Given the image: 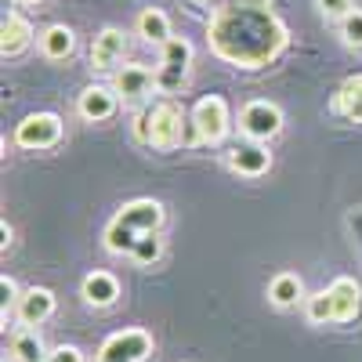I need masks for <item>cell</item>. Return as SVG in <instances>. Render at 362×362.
<instances>
[{
	"label": "cell",
	"instance_id": "3",
	"mask_svg": "<svg viewBox=\"0 0 362 362\" xmlns=\"http://www.w3.org/2000/svg\"><path fill=\"white\" fill-rule=\"evenodd\" d=\"M163 218H167V210H163L160 199H145V196L131 199L109 218V225L102 232V243L116 257H131V250H134V243L141 235L163 228Z\"/></svg>",
	"mask_w": 362,
	"mask_h": 362
},
{
	"label": "cell",
	"instance_id": "27",
	"mask_svg": "<svg viewBox=\"0 0 362 362\" xmlns=\"http://www.w3.org/2000/svg\"><path fill=\"white\" fill-rule=\"evenodd\" d=\"M44 362H83V351H80L76 344H58V348L47 351Z\"/></svg>",
	"mask_w": 362,
	"mask_h": 362
},
{
	"label": "cell",
	"instance_id": "17",
	"mask_svg": "<svg viewBox=\"0 0 362 362\" xmlns=\"http://www.w3.org/2000/svg\"><path fill=\"white\" fill-rule=\"evenodd\" d=\"M40 51H44V58H51V62H69V58L76 54V33H73V25H66V22L47 25L44 33H40Z\"/></svg>",
	"mask_w": 362,
	"mask_h": 362
},
{
	"label": "cell",
	"instance_id": "7",
	"mask_svg": "<svg viewBox=\"0 0 362 362\" xmlns=\"http://www.w3.org/2000/svg\"><path fill=\"white\" fill-rule=\"evenodd\" d=\"M156 341L148 329L141 326H127V329H116V334H109L95 355V362H145L148 355H153Z\"/></svg>",
	"mask_w": 362,
	"mask_h": 362
},
{
	"label": "cell",
	"instance_id": "18",
	"mask_svg": "<svg viewBox=\"0 0 362 362\" xmlns=\"http://www.w3.org/2000/svg\"><path fill=\"white\" fill-rule=\"evenodd\" d=\"M305 283H300V276H293V272H279V276H272L268 279V305H276V308H297V305H305Z\"/></svg>",
	"mask_w": 362,
	"mask_h": 362
},
{
	"label": "cell",
	"instance_id": "5",
	"mask_svg": "<svg viewBox=\"0 0 362 362\" xmlns=\"http://www.w3.org/2000/svg\"><path fill=\"white\" fill-rule=\"evenodd\" d=\"M192 76V44L185 37H170L160 47V66H156V80H160V95L174 98L185 90Z\"/></svg>",
	"mask_w": 362,
	"mask_h": 362
},
{
	"label": "cell",
	"instance_id": "2",
	"mask_svg": "<svg viewBox=\"0 0 362 362\" xmlns=\"http://www.w3.org/2000/svg\"><path fill=\"white\" fill-rule=\"evenodd\" d=\"M185 127H189V116L174 98H153L134 112V124H131L134 141L153 148V153H174V148H181L189 141Z\"/></svg>",
	"mask_w": 362,
	"mask_h": 362
},
{
	"label": "cell",
	"instance_id": "11",
	"mask_svg": "<svg viewBox=\"0 0 362 362\" xmlns=\"http://www.w3.org/2000/svg\"><path fill=\"white\" fill-rule=\"evenodd\" d=\"M119 109V95L112 90V83H87L76 95V112L87 124H105Z\"/></svg>",
	"mask_w": 362,
	"mask_h": 362
},
{
	"label": "cell",
	"instance_id": "30",
	"mask_svg": "<svg viewBox=\"0 0 362 362\" xmlns=\"http://www.w3.org/2000/svg\"><path fill=\"white\" fill-rule=\"evenodd\" d=\"M243 4H261V8H272V0H243Z\"/></svg>",
	"mask_w": 362,
	"mask_h": 362
},
{
	"label": "cell",
	"instance_id": "24",
	"mask_svg": "<svg viewBox=\"0 0 362 362\" xmlns=\"http://www.w3.org/2000/svg\"><path fill=\"white\" fill-rule=\"evenodd\" d=\"M337 33L344 40V47L351 51H362V8H351L341 22H337Z\"/></svg>",
	"mask_w": 362,
	"mask_h": 362
},
{
	"label": "cell",
	"instance_id": "23",
	"mask_svg": "<svg viewBox=\"0 0 362 362\" xmlns=\"http://www.w3.org/2000/svg\"><path fill=\"white\" fill-rule=\"evenodd\" d=\"M305 315L315 326H334V297H329V290H319L305 300Z\"/></svg>",
	"mask_w": 362,
	"mask_h": 362
},
{
	"label": "cell",
	"instance_id": "28",
	"mask_svg": "<svg viewBox=\"0 0 362 362\" xmlns=\"http://www.w3.org/2000/svg\"><path fill=\"white\" fill-rule=\"evenodd\" d=\"M0 232H4V250H8V247H11V235H15V232H11V225H8V218L0 221Z\"/></svg>",
	"mask_w": 362,
	"mask_h": 362
},
{
	"label": "cell",
	"instance_id": "9",
	"mask_svg": "<svg viewBox=\"0 0 362 362\" xmlns=\"http://www.w3.org/2000/svg\"><path fill=\"white\" fill-rule=\"evenodd\" d=\"M283 124H286L283 109L276 102H268V98H254V102H247L243 109H239V134H243L247 141L268 145L272 138H279Z\"/></svg>",
	"mask_w": 362,
	"mask_h": 362
},
{
	"label": "cell",
	"instance_id": "19",
	"mask_svg": "<svg viewBox=\"0 0 362 362\" xmlns=\"http://www.w3.org/2000/svg\"><path fill=\"white\" fill-rule=\"evenodd\" d=\"M329 109H334L337 116H344L348 124H362V73L348 76V80L334 90Z\"/></svg>",
	"mask_w": 362,
	"mask_h": 362
},
{
	"label": "cell",
	"instance_id": "14",
	"mask_svg": "<svg viewBox=\"0 0 362 362\" xmlns=\"http://www.w3.org/2000/svg\"><path fill=\"white\" fill-rule=\"evenodd\" d=\"M329 297H334V326H348L358 319L362 312V286L351 276H337L334 283L326 286Z\"/></svg>",
	"mask_w": 362,
	"mask_h": 362
},
{
	"label": "cell",
	"instance_id": "12",
	"mask_svg": "<svg viewBox=\"0 0 362 362\" xmlns=\"http://www.w3.org/2000/svg\"><path fill=\"white\" fill-rule=\"evenodd\" d=\"M225 163L239 177H261V174L272 170V153H268V145H261V141H239V145H232L225 153Z\"/></svg>",
	"mask_w": 362,
	"mask_h": 362
},
{
	"label": "cell",
	"instance_id": "1",
	"mask_svg": "<svg viewBox=\"0 0 362 362\" xmlns=\"http://www.w3.org/2000/svg\"><path fill=\"white\" fill-rule=\"evenodd\" d=\"M206 44L210 54L221 58L225 66L254 73L283 58V51L290 47V29L272 8L225 0L206 22Z\"/></svg>",
	"mask_w": 362,
	"mask_h": 362
},
{
	"label": "cell",
	"instance_id": "10",
	"mask_svg": "<svg viewBox=\"0 0 362 362\" xmlns=\"http://www.w3.org/2000/svg\"><path fill=\"white\" fill-rule=\"evenodd\" d=\"M127 51H131V37L119 25L98 29V37L90 40V54H87L90 73H116L119 66H124Z\"/></svg>",
	"mask_w": 362,
	"mask_h": 362
},
{
	"label": "cell",
	"instance_id": "26",
	"mask_svg": "<svg viewBox=\"0 0 362 362\" xmlns=\"http://www.w3.org/2000/svg\"><path fill=\"white\" fill-rule=\"evenodd\" d=\"M0 293H4V322H8V312H15L22 290H18V283L11 276H0Z\"/></svg>",
	"mask_w": 362,
	"mask_h": 362
},
{
	"label": "cell",
	"instance_id": "15",
	"mask_svg": "<svg viewBox=\"0 0 362 362\" xmlns=\"http://www.w3.org/2000/svg\"><path fill=\"white\" fill-rule=\"evenodd\" d=\"M80 297H83V305H87V308H112L116 300H119V279L112 276V272L95 268L90 276H83V283H80Z\"/></svg>",
	"mask_w": 362,
	"mask_h": 362
},
{
	"label": "cell",
	"instance_id": "8",
	"mask_svg": "<svg viewBox=\"0 0 362 362\" xmlns=\"http://www.w3.org/2000/svg\"><path fill=\"white\" fill-rule=\"evenodd\" d=\"M62 134H66V124L58 112H29L15 127V145L29 148V153H47V148L62 141Z\"/></svg>",
	"mask_w": 362,
	"mask_h": 362
},
{
	"label": "cell",
	"instance_id": "6",
	"mask_svg": "<svg viewBox=\"0 0 362 362\" xmlns=\"http://www.w3.org/2000/svg\"><path fill=\"white\" fill-rule=\"evenodd\" d=\"M112 90L119 95V105L127 109H141L153 102V95H160V80H156V69H148L141 62H127L112 73Z\"/></svg>",
	"mask_w": 362,
	"mask_h": 362
},
{
	"label": "cell",
	"instance_id": "4",
	"mask_svg": "<svg viewBox=\"0 0 362 362\" xmlns=\"http://www.w3.org/2000/svg\"><path fill=\"white\" fill-rule=\"evenodd\" d=\"M189 141H199V145H221L228 134H232V112H228V102L221 95H203L192 112H189Z\"/></svg>",
	"mask_w": 362,
	"mask_h": 362
},
{
	"label": "cell",
	"instance_id": "31",
	"mask_svg": "<svg viewBox=\"0 0 362 362\" xmlns=\"http://www.w3.org/2000/svg\"><path fill=\"white\" fill-rule=\"evenodd\" d=\"M22 4H44V0H22Z\"/></svg>",
	"mask_w": 362,
	"mask_h": 362
},
{
	"label": "cell",
	"instance_id": "20",
	"mask_svg": "<svg viewBox=\"0 0 362 362\" xmlns=\"http://www.w3.org/2000/svg\"><path fill=\"white\" fill-rule=\"evenodd\" d=\"M138 37L148 40V44H160V47H163V44L174 37L167 11H163V8H145V11L138 15Z\"/></svg>",
	"mask_w": 362,
	"mask_h": 362
},
{
	"label": "cell",
	"instance_id": "21",
	"mask_svg": "<svg viewBox=\"0 0 362 362\" xmlns=\"http://www.w3.org/2000/svg\"><path fill=\"white\" fill-rule=\"evenodd\" d=\"M11 358L15 362H44L47 358V348H44L37 329H29V326L15 329L11 334Z\"/></svg>",
	"mask_w": 362,
	"mask_h": 362
},
{
	"label": "cell",
	"instance_id": "29",
	"mask_svg": "<svg viewBox=\"0 0 362 362\" xmlns=\"http://www.w3.org/2000/svg\"><path fill=\"white\" fill-rule=\"evenodd\" d=\"M189 4H196V8H206V4H218V0H189Z\"/></svg>",
	"mask_w": 362,
	"mask_h": 362
},
{
	"label": "cell",
	"instance_id": "25",
	"mask_svg": "<svg viewBox=\"0 0 362 362\" xmlns=\"http://www.w3.org/2000/svg\"><path fill=\"white\" fill-rule=\"evenodd\" d=\"M315 8L322 11L326 22H341V18L355 8V0H315Z\"/></svg>",
	"mask_w": 362,
	"mask_h": 362
},
{
	"label": "cell",
	"instance_id": "16",
	"mask_svg": "<svg viewBox=\"0 0 362 362\" xmlns=\"http://www.w3.org/2000/svg\"><path fill=\"white\" fill-rule=\"evenodd\" d=\"M37 29L22 11H8L4 15V25H0V54L4 58H18L29 44H33Z\"/></svg>",
	"mask_w": 362,
	"mask_h": 362
},
{
	"label": "cell",
	"instance_id": "22",
	"mask_svg": "<svg viewBox=\"0 0 362 362\" xmlns=\"http://www.w3.org/2000/svg\"><path fill=\"white\" fill-rule=\"evenodd\" d=\"M160 257H163V235L160 232L141 235L138 243H134V250H131V261L138 268H153V264H160Z\"/></svg>",
	"mask_w": 362,
	"mask_h": 362
},
{
	"label": "cell",
	"instance_id": "13",
	"mask_svg": "<svg viewBox=\"0 0 362 362\" xmlns=\"http://www.w3.org/2000/svg\"><path fill=\"white\" fill-rule=\"evenodd\" d=\"M54 305L58 300H54V293L47 286H29V290H22L18 305H15V319H18V326L37 329V326H44L54 315Z\"/></svg>",
	"mask_w": 362,
	"mask_h": 362
}]
</instances>
